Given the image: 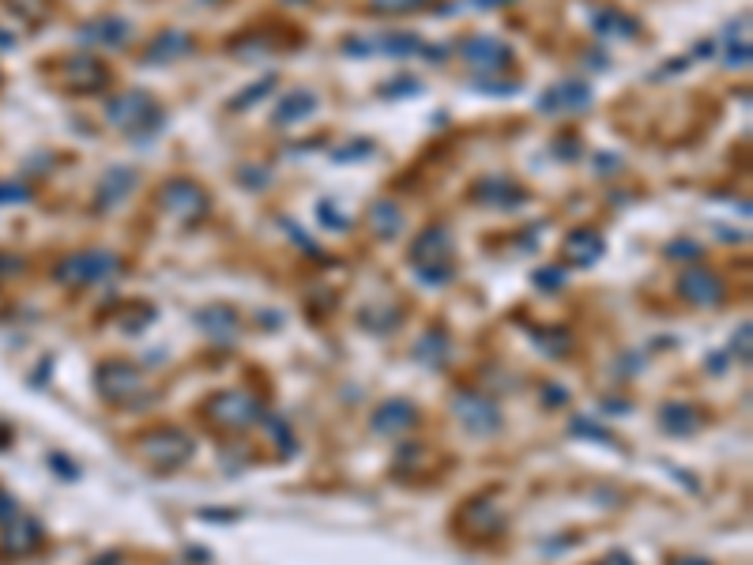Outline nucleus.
I'll return each mask as SVG.
<instances>
[{"instance_id": "obj_1", "label": "nucleus", "mask_w": 753, "mask_h": 565, "mask_svg": "<svg viewBox=\"0 0 753 565\" xmlns=\"http://www.w3.org/2000/svg\"><path fill=\"white\" fill-rule=\"evenodd\" d=\"M117 271H121V261H117L113 253H102V249L72 253V256H64V261L57 264V283H68V287L110 283Z\"/></svg>"}, {"instance_id": "obj_2", "label": "nucleus", "mask_w": 753, "mask_h": 565, "mask_svg": "<svg viewBox=\"0 0 753 565\" xmlns=\"http://www.w3.org/2000/svg\"><path fill=\"white\" fill-rule=\"evenodd\" d=\"M106 121L125 129V132H151L162 125V110L151 102V95L144 91H132L121 98H110L106 102Z\"/></svg>"}, {"instance_id": "obj_3", "label": "nucleus", "mask_w": 753, "mask_h": 565, "mask_svg": "<svg viewBox=\"0 0 753 565\" xmlns=\"http://www.w3.org/2000/svg\"><path fill=\"white\" fill-rule=\"evenodd\" d=\"M136 449L155 468H181L193 456V437H185L181 430H151Z\"/></svg>"}, {"instance_id": "obj_4", "label": "nucleus", "mask_w": 753, "mask_h": 565, "mask_svg": "<svg viewBox=\"0 0 753 565\" xmlns=\"http://www.w3.org/2000/svg\"><path fill=\"white\" fill-rule=\"evenodd\" d=\"M452 411H456V419L464 422L471 434H478V437L501 430V411H498V403H490L486 396H475V392H456V396H452Z\"/></svg>"}, {"instance_id": "obj_5", "label": "nucleus", "mask_w": 753, "mask_h": 565, "mask_svg": "<svg viewBox=\"0 0 753 565\" xmlns=\"http://www.w3.org/2000/svg\"><path fill=\"white\" fill-rule=\"evenodd\" d=\"M162 208L174 215V219H200L208 212V196H203V188L188 178H174L162 185Z\"/></svg>"}, {"instance_id": "obj_6", "label": "nucleus", "mask_w": 753, "mask_h": 565, "mask_svg": "<svg viewBox=\"0 0 753 565\" xmlns=\"http://www.w3.org/2000/svg\"><path fill=\"white\" fill-rule=\"evenodd\" d=\"M588 106H592V87L580 79H561L539 98L542 113H584Z\"/></svg>"}, {"instance_id": "obj_7", "label": "nucleus", "mask_w": 753, "mask_h": 565, "mask_svg": "<svg viewBox=\"0 0 753 565\" xmlns=\"http://www.w3.org/2000/svg\"><path fill=\"white\" fill-rule=\"evenodd\" d=\"M140 385H144V373L136 370L132 362H106L98 370V388H102V396H106V400L125 403V400H132L136 392H140Z\"/></svg>"}, {"instance_id": "obj_8", "label": "nucleus", "mask_w": 753, "mask_h": 565, "mask_svg": "<svg viewBox=\"0 0 753 565\" xmlns=\"http://www.w3.org/2000/svg\"><path fill=\"white\" fill-rule=\"evenodd\" d=\"M208 415L222 426H245L252 419H261V403H256L249 392H222L208 403Z\"/></svg>"}, {"instance_id": "obj_9", "label": "nucleus", "mask_w": 753, "mask_h": 565, "mask_svg": "<svg viewBox=\"0 0 753 565\" xmlns=\"http://www.w3.org/2000/svg\"><path fill=\"white\" fill-rule=\"evenodd\" d=\"M459 54H464V61L471 68H483V72H498V68H505L512 61V46L501 42V38H468L464 46H459Z\"/></svg>"}, {"instance_id": "obj_10", "label": "nucleus", "mask_w": 753, "mask_h": 565, "mask_svg": "<svg viewBox=\"0 0 753 565\" xmlns=\"http://www.w3.org/2000/svg\"><path fill=\"white\" fill-rule=\"evenodd\" d=\"M415 422H418V411H415V403H410V400H388V403L376 407L373 419H369L373 434H381V437H400Z\"/></svg>"}, {"instance_id": "obj_11", "label": "nucleus", "mask_w": 753, "mask_h": 565, "mask_svg": "<svg viewBox=\"0 0 753 565\" xmlns=\"http://www.w3.org/2000/svg\"><path fill=\"white\" fill-rule=\"evenodd\" d=\"M678 295L686 302H693V305H720L724 302V283H720L716 271L693 268V271H686V276L678 279Z\"/></svg>"}, {"instance_id": "obj_12", "label": "nucleus", "mask_w": 753, "mask_h": 565, "mask_svg": "<svg viewBox=\"0 0 753 565\" xmlns=\"http://www.w3.org/2000/svg\"><path fill=\"white\" fill-rule=\"evenodd\" d=\"M449 253H452V230L449 227H426L415 242H410V261H415V268L449 261Z\"/></svg>"}, {"instance_id": "obj_13", "label": "nucleus", "mask_w": 753, "mask_h": 565, "mask_svg": "<svg viewBox=\"0 0 753 565\" xmlns=\"http://www.w3.org/2000/svg\"><path fill=\"white\" fill-rule=\"evenodd\" d=\"M132 38V27L121 20V15H106V20H95L79 30V46H110L121 49Z\"/></svg>"}, {"instance_id": "obj_14", "label": "nucleus", "mask_w": 753, "mask_h": 565, "mask_svg": "<svg viewBox=\"0 0 753 565\" xmlns=\"http://www.w3.org/2000/svg\"><path fill=\"white\" fill-rule=\"evenodd\" d=\"M659 426H663V434H671V437H690L700 426V411L686 400H671L659 407Z\"/></svg>"}, {"instance_id": "obj_15", "label": "nucleus", "mask_w": 753, "mask_h": 565, "mask_svg": "<svg viewBox=\"0 0 753 565\" xmlns=\"http://www.w3.org/2000/svg\"><path fill=\"white\" fill-rule=\"evenodd\" d=\"M422 38L415 34H381V38H369V46H347V54H385V57H410L422 54Z\"/></svg>"}, {"instance_id": "obj_16", "label": "nucleus", "mask_w": 753, "mask_h": 565, "mask_svg": "<svg viewBox=\"0 0 753 565\" xmlns=\"http://www.w3.org/2000/svg\"><path fill=\"white\" fill-rule=\"evenodd\" d=\"M475 200L493 204V208H520V204L527 200V193L520 185L505 181V178H486V181L475 185Z\"/></svg>"}, {"instance_id": "obj_17", "label": "nucleus", "mask_w": 753, "mask_h": 565, "mask_svg": "<svg viewBox=\"0 0 753 565\" xmlns=\"http://www.w3.org/2000/svg\"><path fill=\"white\" fill-rule=\"evenodd\" d=\"M592 27H595L599 38H610V42L637 38V30H641V23L633 20V15H625V12H599L592 20Z\"/></svg>"}, {"instance_id": "obj_18", "label": "nucleus", "mask_w": 753, "mask_h": 565, "mask_svg": "<svg viewBox=\"0 0 753 565\" xmlns=\"http://www.w3.org/2000/svg\"><path fill=\"white\" fill-rule=\"evenodd\" d=\"M599 253H603V237H599L595 230H588V227H580V230H573L569 237H565V256H569L573 264H595Z\"/></svg>"}, {"instance_id": "obj_19", "label": "nucleus", "mask_w": 753, "mask_h": 565, "mask_svg": "<svg viewBox=\"0 0 753 565\" xmlns=\"http://www.w3.org/2000/svg\"><path fill=\"white\" fill-rule=\"evenodd\" d=\"M132 188H136V170L113 166V170H106V178H102V185H98V200L106 204V208H113V204H121Z\"/></svg>"}, {"instance_id": "obj_20", "label": "nucleus", "mask_w": 753, "mask_h": 565, "mask_svg": "<svg viewBox=\"0 0 753 565\" xmlns=\"http://www.w3.org/2000/svg\"><path fill=\"white\" fill-rule=\"evenodd\" d=\"M317 106H320V98L313 91H290L283 98V106L276 110V125H298L305 117H313Z\"/></svg>"}, {"instance_id": "obj_21", "label": "nucleus", "mask_w": 753, "mask_h": 565, "mask_svg": "<svg viewBox=\"0 0 753 565\" xmlns=\"http://www.w3.org/2000/svg\"><path fill=\"white\" fill-rule=\"evenodd\" d=\"M196 324L215 339V344H222V347H230L234 339H237V317L230 310H203L196 317Z\"/></svg>"}, {"instance_id": "obj_22", "label": "nucleus", "mask_w": 753, "mask_h": 565, "mask_svg": "<svg viewBox=\"0 0 753 565\" xmlns=\"http://www.w3.org/2000/svg\"><path fill=\"white\" fill-rule=\"evenodd\" d=\"M369 219H373V230L381 237H396L403 230V208L392 200H376L369 208Z\"/></svg>"}, {"instance_id": "obj_23", "label": "nucleus", "mask_w": 753, "mask_h": 565, "mask_svg": "<svg viewBox=\"0 0 753 565\" xmlns=\"http://www.w3.org/2000/svg\"><path fill=\"white\" fill-rule=\"evenodd\" d=\"M418 358L422 366H430V370H437V366H444L449 362V339H444V332H426L418 344H415V351H410Z\"/></svg>"}, {"instance_id": "obj_24", "label": "nucleus", "mask_w": 753, "mask_h": 565, "mask_svg": "<svg viewBox=\"0 0 753 565\" xmlns=\"http://www.w3.org/2000/svg\"><path fill=\"white\" fill-rule=\"evenodd\" d=\"M106 68H102L95 57H76L72 61V83H76V91H98L102 83H106Z\"/></svg>"}, {"instance_id": "obj_25", "label": "nucleus", "mask_w": 753, "mask_h": 565, "mask_svg": "<svg viewBox=\"0 0 753 565\" xmlns=\"http://www.w3.org/2000/svg\"><path fill=\"white\" fill-rule=\"evenodd\" d=\"M193 49V42H188V34H162V38L155 42L147 49V61H174V57H181V54H188Z\"/></svg>"}, {"instance_id": "obj_26", "label": "nucleus", "mask_w": 753, "mask_h": 565, "mask_svg": "<svg viewBox=\"0 0 753 565\" xmlns=\"http://www.w3.org/2000/svg\"><path fill=\"white\" fill-rule=\"evenodd\" d=\"M12 524H15V520H12ZM34 543H38V528H34L30 520H20V524L12 528V536H8V546H12V551H27V546H34Z\"/></svg>"}, {"instance_id": "obj_27", "label": "nucleus", "mask_w": 753, "mask_h": 565, "mask_svg": "<svg viewBox=\"0 0 753 565\" xmlns=\"http://www.w3.org/2000/svg\"><path fill=\"white\" fill-rule=\"evenodd\" d=\"M418 271V279L426 283V287H444L452 279V264L449 261H441V264H422V268H415Z\"/></svg>"}, {"instance_id": "obj_28", "label": "nucleus", "mask_w": 753, "mask_h": 565, "mask_svg": "<svg viewBox=\"0 0 753 565\" xmlns=\"http://www.w3.org/2000/svg\"><path fill=\"white\" fill-rule=\"evenodd\" d=\"M369 4L381 15H403V12H415L422 4H430V0H369Z\"/></svg>"}, {"instance_id": "obj_29", "label": "nucleus", "mask_w": 753, "mask_h": 565, "mask_svg": "<svg viewBox=\"0 0 753 565\" xmlns=\"http://www.w3.org/2000/svg\"><path fill=\"white\" fill-rule=\"evenodd\" d=\"M271 87H276V76H264L261 83H252L249 91H242V95L234 98V110H245V106H252V102H256V98H264Z\"/></svg>"}, {"instance_id": "obj_30", "label": "nucleus", "mask_w": 753, "mask_h": 565, "mask_svg": "<svg viewBox=\"0 0 753 565\" xmlns=\"http://www.w3.org/2000/svg\"><path fill=\"white\" fill-rule=\"evenodd\" d=\"M535 283H539L542 290H561L565 271H558V268H539V271H535Z\"/></svg>"}, {"instance_id": "obj_31", "label": "nucleus", "mask_w": 753, "mask_h": 565, "mask_svg": "<svg viewBox=\"0 0 753 565\" xmlns=\"http://www.w3.org/2000/svg\"><path fill=\"white\" fill-rule=\"evenodd\" d=\"M573 430H576V437H592V441H603V445H610L607 430H599V426H595V422H588V419H576V422H573Z\"/></svg>"}, {"instance_id": "obj_32", "label": "nucleus", "mask_w": 753, "mask_h": 565, "mask_svg": "<svg viewBox=\"0 0 753 565\" xmlns=\"http://www.w3.org/2000/svg\"><path fill=\"white\" fill-rule=\"evenodd\" d=\"M268 426H271V437L279 441V449H283V453H294V437H290V430H286V426H283L279 419H271Z\"/></svg>"}, {"instance_id": "obj_33", "label": "nucleus", "mask_w": 753, "mask_h": 565, "mask_svg": "<svg viewBox=\"0 0 753 565\" xmlns=\"http://www.w3.org/2000/svg\"><path fill=\"white\" fill-rule=\"evenodd\" d=\"M734 354H742V362H749V320L734 332Z\"/></svg>"}, {"instance_id": "obj_34", "label": "nucleus", "mask_w": 753, "mask_h": 565, "mask_svg": "<svg viewBox=\"0 0 753 565\" xmlns=\"http://www.w3.org/2000/svg\"><path fill=\"white\" fill-rule=\"evenodd\" d=\"M671 256H686V261H693V256H700V249L693 242H674L671 245Z\"/></svg>"}, {"instance_id": "obj_35", "label": "nucleus", "mask_w": 753, "mask_h": 565, "mask_svg": "<svg viewBox=\"0 0 753 565\" xmlns=\"http://www.w3.org/2000/svg\"><path fill=\"white\" fill-rule=\"evenodd\" d=\"M12 520H15V505L0 494V524H12Z\"/></svg>"}, {"instance_id": "obj_36", "label": "nucleus", "mask_w": 753, "mask_h": 565, "mask_svg": "<svg viewBox=\"0 0 753 565\" xmlns=\"http://www.w3.org/2000/svg\"><path fill=\"white\" fill-rule=\"evenodd\" d=\"M603 565H633V558L629 554H622V551H614V554H607V561Z\"/></svg>"}, {"instance_id": "obj_37", "label": "nucleus", "mask_w": 753, "mask_h": 565, "mask_svg": "<svg viewBox=\"0 0 753 565\" xmlns=\"http://www.w3.org/2000/svg\"><path fill=\"white\" fill-rule=\"evenodd\" d=\"M23 196H27L23 188H12V185H8V188H0V200H23Z\"/></svg>"}, {"instance_id": "obj_38", "label": "nucleus", "mask_w": 753, "mask_h": 565, "mask_svg": "<svg viewBox=\"0 0 753 565\" xmlns=\"http://www.w3.org/2000/svg\"><path fill=\"white\" fill-rule=\"evenodd\" d=\"M674 565H708V561H674Z\"/></svg>"}]
</instances>
